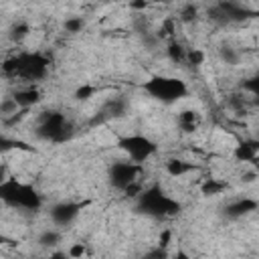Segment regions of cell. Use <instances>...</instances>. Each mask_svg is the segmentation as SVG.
<instances>
[{
	"label": "cell",
	"instance_id": "1",
	"mask_svg": "<svg viewBox=\"0 0 259 259\" xmlns=\"http://www.w3.org/2000/svg\"><path fill=\"white\" fill-rule=\"evenodd\" d=\"M49 57L40 51H22L12 55L2 63V71L10 79H20L24 83H34L47 77L49 73Z\"/></svg>",
	"mask_w": 259,
	"mask_h": 259
},
{
	"label": "cell",
	"instance_id": "2",
	"mask_svg": "<svg viewBox=\"0 0 259 259\" xmlns=\"http://www.w3.org/2000/svg\"><path fill=\"white\" fill-rule=\"evenodd\" d=\"M0 200L6 206L14 210H24V212H36L42 206L40 192L32 184H26L12 176H6L0 180Z\"/></svg>",
	"mask_w": 259,
	"mask_h": 259
},
{
	"label": "cell",
	"instance_id": "3",
	"mask_svg": "<svg viewBox=\"0 0 259 259\" xmlns=\"http://www.w3.org/2000/svg\"><path fill=\"white\" fill-rule=\"evenodd\" d=\"M136 196H138L136 208L152 219H166L180 210V202L176 198H172L170 194H166L162 190V186H158V184L142 188Z\"/></svg>",
	"mask_w": 259,
	"mask_h": 259
},
{
	"label": "cell",
	"instance_id": "4",
	"mask_svg": "<svg viewBox=\"0 0 259 259\" xmlns=\"http://www.w3.org/2000/svg\"><path fill=\"white\" fill-rule=\"evenodd\" d=\"M36 136L51 144H65L73 138L75 127L63 111H42L36 123Z\"/></svg>",
	"mask_w": 259,
	"mask_h": 259
},
{
	"label": "cell",
	"instance_id": "5",
	"mask_svg": "<svg viewBox=\"0 0 259 259\" xmlns=\"http://www.w3.org/2000/svg\"><path fill=\"white\" fill-rule=\"evenodd\" d=\"M144 91L162 103H176L180 99H184L188 95V85L178 79V77H170V75H154L144 83Z\"/></svg>",
	"mask_w": 259,
	"mask_h": 259
},
{
	"label": "cell",
	"instance_id": "6",
	"mask_svg": "<svg viewBox=\"0 0 259 259\" xmlns=\"http://www.w3.org/2000/svg\"><path fill=\"white\" fill-rule=\"evenodd\" d=\"M140 164L132 162V160H117L109 166L107 170V180L109 184L119 190V192H125L130 196H136L140 190H142V184H140Z\"/></svg>",
	"mask_w": 259,
	"mask_h": 259
},
{
	"label": "cell",
	"instance_id": "7",
	"mask_svg": "<svg viewBox=\"0 0 259 259\" xmlns=\"http://www.w3.org/2000/svg\"><path fill=\"white\" fill-rule=\"evenodd\" d=\"M117 146H119V150L127 156V160H132V162H136V164H144V162H148L156 152H158V144L152 140V138H148V136H144V134H130V136H123V138H119L117 140Z\"/></svg>",
	"mask_w": 259,
	"mask_h": 259
},
{
	"label": "cell",
	"instance_id": "8",
	"mask_svg": "<svg viewBox=\"0 0 259 259\" xmlns=\"http://www.w3.org/2000/svg\"><path fill=\"white\" fill-rule=\"evenodd\" d=\"M83 202H75V200H61V202H55L51 208H49V217L53 221L55 227H69L77 221V217L81 214L83 210Z\"/></svg>",
	"mask_w": 259,
	"mask_h": 259
},
{
	"label": "cell",
	"instance_id": "9",
	"mask_svg": "<svg viewBox=\"0 0 259 259\" xmlns=\"http://www.w3.org/2000/svg\"><path fill=\"white\" fill-rule=\"evenodd\" d=\"M10 97L16 101V105H18L20 109H28V107L36 105V103L42 99V97H40V91H38L32 83H26L24 87H18L16 91H12Z\"/></svg>",
	"mask_w": 259,
	"mask_h": 259
},
{
	"label": "cell",
	"instance_id": "10",
	"mask_svg": "<svg viewBox=\"0 0 259 259\" xmlns=\"http://www.w3.org/2000/svg\"><path fill=\"white\" fill-rule=\"evenodd\" d=\"M253 210H257V200L249 198V196L235 198V200L227 202V206H225V214L229 219H241V217H247Z\"/></svg>",
	"mask_w": 259,
	"mask_h": 259
},
{
	"label": "cell",
	"instance_id": "11",
	"mask_svg": "<svg viewBox=\"0 0 259 259\" xmlns=\"http://www.w3.org/2000/svg\"><path fill=\"white\" fill-rule=\"evenodd\" d=\"M125 111H127V101H125V99H121V97H113V99H109V101L101 107L99 117H95V121L115 119V117L125 115Z\"/></svg>",
	"mask_w": 259,
	"mask_h": 259
},
{
	"label": "cell",
	"instance_id": "12",
	"mask_svg": "<svg viewBox=\"0 0 259 259\" xmlns=\"http://www.w3.org/2000/svg\"><path fill=\"white\" fill-rule=\"evenodd\" d=\"M186 51H188V49H186L182 42H178L176 38L168 40V45H166V55H168V59H170L174 65L186 63Z\"/></svg>",
	"mask_w": 259,
	"mask_h": 259
},
{
	"label": "cell",
	"instance_id": "13",
	"mask_svg": "<svg viewBox=\"0 0 259 259\" xmlns=\"http://www.w3.org/2000/svg\"><path fill=\"white\" fill-rule=\"evenodd\" d=\"M257 156V142L255 140H249V142H241L237 148H235V158L239 162H253Z\"/></svg>",
	"mask_w": 259,
	"mask_h": 259
},
{
	"label": "cell",
	"instance_id": "14",
	"mask_svg": "<svg viewBox=\"0 0 259 259\" xmlns=\"http://www.w3.org/2000/svg\"><path fill=\"white\" fill-rule=\"evenodd\" d=\"M200 119H198V113L192 111V109H184L178 113V127L182 132H194L198 127Z\"/></svg>",
	"mask_w": 259,
	"mask_h": 259
},
{
	"label": "cell",
	"instance_id": "15",
	"mask_svg": "<svg viewBox=\"0 0 259 259\" xmlns=\"http://www.w3.org/2000/svg\"><path fill=\"white\" fill-rule=\"evenodd\" d=\"M166 170H168L170 176L180 178V176L192 172V170H194V164H188V162H184V160H168V162H166Z\"/></svg>",
	"mask_w": 259,
	"mask_h": 259
},
{
	"label": "cell",
	"instance_id": "16",
	"mask_svg": "<svg viewBox=\"0 0 259 259\" xmlns=\"http://www.w3.org/2000/svg\"><path fill=\"white\" fill-rule=\"evenodd\" d=\"M36 243H38L40 247H47V249L57 247V245L61 243V231H59V229H45V231H40Z\"/></svg>",
	"mask_w": 259,
	"mask_h": 259
},
{
	"label": "cell",
	"instance_id": "17",
	"mask_svg": "<svg viewBox=\"0 0 259 259\" xmlns=\"http://www.w3.org/2000/svg\"><path fill=\"white\" fill-rule=\"evenodd\" d=\"M196 18H198V6H196L194 2H186V4L180 8V12H178V20H180L182 24L196 22Z\"/></svg>",
	"mask_w": 259,
	"mask_h": 259
},
{
	"label": "cell",
	"instance_id": "18",
	"mask_svg": "<svg viewBox=\"0 0 259 259\" xmlns=\"http://www.w3.org/2000/svg\"><path fill=\"white\" fill-rule=\"evenodd\" d=\"M219 55H221L223 63H227V65H237V63L241 61V53H239V49H235V47H231V45L221 47V49H219Z\"/></svg>",
	"mask_w": 259,
	"mask_h": 259
},
{
	"label": "cell",
	"instance_id": "19",
	"mask_svg": "<svg viewBox=\"0 0 259 259\" xmlns=\"http://www.w3.org/2000/svg\"><path fill=\"white\" fill-rule=\"evenodd\" d=\"M28 34H30V26H28V22H24V20L12 24V28H10V38H12L14 42L24 40Z\"/></svg>",
	"mask_w": 259,
	"mask_h": 259
},
{
	"label": "cell",
	"instance_id": "20",
	"mask_svg": "<svg viewBox=\"0 0 259 259\" xmlns=\"http://www.w3.org/2000/svg\"><path fill=\"white\" fill-rule=\"evenodd\" d=\"M63 28H65L69 34H77V32H81V30L85 28V18H83V16H69V18H65Z\"/></svg>",
	"mask_w": 259,
	"mask_h": 259
},
{
	"label": "cell",
	"instance_id": "21",
	"mask_svg": "<svg viewBox=\"0 0 259 259\" xmlns=\"http://www.w3.org/2000/svg\"><path fill=\"white\" fill-rule=\"evenodd\" d=\"M204 63V53L200 49H188L186 51V65H192V67H198Z\"/></svg>",
	"mask_w": 259,
	"mask_h": 259
},
{
	"label": "cell",
	"instance_id": "22",
	"mask_svg": "<svg viewBox=\"0 0 259 259\" xmlns=\"http://www.w3.org/2000/svg\"><path fill=\"white\" fill-rule=\"evenodd\" d=\"M14 148H26V146L18 140H12V138L0 134V152H8V150H14Z\"/></svg>",
	"mask_w": 259,
	"mask_h": 259
},
{
	"label": "cell",
	"instance_id": "23",
	"mask_svg": "<svg viewBox=\"0 0 259 259\" xmlns=\"http://www.w3.org/2000/svg\"><path fill=\"white\" fill-rule=\"evenodd\" d=\"M223 188H225V184H223V182H217L214 178H208V180L202 184V192H204V194H221Z\"/></svg>",
	"mask_w": 259,
	"mask_h": 259
},
{
	"label": "cell",
	"instance_id": "24",
	"mask_svg": "<svg viewBox=\"0 0 259 259\" xmlns=\"http://www.w3.org/2000/svg\"><path fill=\"white\" fill-rule=\"evenodd\" d=\"M93 93H95V87H91V85H81V87L75 91V97H77V99H89Z\"/></svg>",
	"mask_w": 259,
	"mask_h": 259
},
{
	"label": "cell",
	"instance_id": "25",
	"mask_svg": "<svg viewBox=\"0 0 259 259\" xmlns=\"http://www.w3.org/2000/svg\"><path fill=\"white\" fill-rule=\"evenodd\" d=\"M83 253H85V247H83L81 243H77V245H73V247L69 249V255H71V257H81Z\"/></svg>",
	"mask_w": 259,
	"mask_h": 259
},
{
	"label": "cell",
	"instance_id": "26",
	"mask_svg": "<svg viewBox=\"0 0 259 259\" xmlns=\"http://www.w3.org/2000/svg\"><path fill=\"white\" fill-rule=\"evenodd\" d=\"M168 243H170V231H164V233L160 235V243H158V245H160V247H166Z\"/></svg>",
	"mask_w": 259,
	"mask_h": 259
},
{
	"label": "cell",
	"instance_id": "27",
	"mask_svg": "<svg viewBox=\"0 0 259 259\" xmlns=\"http://www.w3.org/2000/svg\"><path fill=\"white\" fill-rule=\"evenodd\" d=\"M2 243H6V237H4L2 233H0V245H2Z\"/></svg>",
	"mask_w": 259,
	"mask_h": 259
},
{
	"label": "cell",
	"instance_id": "28",
	"mask_svg": "<svg viewBox=\"0 0 259 259\" xmlns=\"http://www.w3.org/2000/svg\"><path fill=\"white\" fill-rule=\"evenodd\" d=\"M160 2H168V0H160Z\"/></svg>",
	"mask_w": 259,
	"mask_h": 259
},
{
	"label": "cell",
	"instance_id": "29",
	"mask_svg": "<svg viewBox=\"0 0 259 259\" xmlns=\"http://www.w3.org/2000/svg\"><path fill=\"white\" fill-rule=\"evenodd\" d=\"M111 2H119V0H111Z\"/></svg>",
	"mask_w": 259,
	"mask_h": 259
},
{
	"label": "cell",
	"instance_id": "30",
	"mask_svg": "<svg viewBox=\"0 0 259 259\" xmlns=\"http://www.w3.org/2000/svg\"><path fill=\"white\" fill-rule=\"evenodd\" d=\"M0 180H2V174H0Z\"/></svg>",
	"mask_w": 259,
	"mask_h": 259
}]
</instances>
